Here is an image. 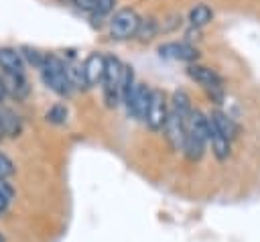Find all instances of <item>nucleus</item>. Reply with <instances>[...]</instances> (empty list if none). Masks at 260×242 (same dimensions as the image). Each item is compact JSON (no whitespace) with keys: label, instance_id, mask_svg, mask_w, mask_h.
Segmentation results:
<instances>
[{"label":"nucleus","instance_id":"nucleus-5","mask_svg":"<svg viewBox=\"0 0 260 242\" xmlns=\"http://www.w3.org/2000/svg\"><path fill=\"white\" fill-rule=\"evenodd\" d=\"M167 120V106H165V94L160 89H150V102L146 112V124L150 130H160Z\"/></svg>","mask_w":260,"mask_h":242},{"label":"nucleus","instance_id":"nucleus-20","mask_svg":"<svg viewBox=\"0 0 260 242\" xmlns=\"http://www.w3.org/2000/svg\"><path fill=\"white\" fill-rule=\"evenodd\" d=\"M65 118H67V110H65V106H61V104L53 106V108L47 112V120H51V122H55V124L65 122Z\"/></svg>","mask_w":260,"mask_h":242},{"label":"nucleus","instance_id":"nucleus-2","mask_svg":"<svg viewBox=\"0 0 260 242\" xmlns=\"http://www.w3.org/2000/svg\"><path fill=\"white\" fill-rule=\"evenodd\" d=\"M138 24H140V16L132 8H122L114 14L110 22V31H112V37L116 39H130L136 35Z\"/></svg>","mask_w":260,"mask_h":242},{"label":"nucleus","instance_id":"nucleus-21","mask_svg":"<svg viewBox=\"0 0 260 242\" xmlns=\"http://www.w3.org/2000/svg\"><path fill=\"white\" fill-rule=\"evenodd\" d=\"M10 175H14V163L8 159V155H4L0 150V177L4 179V177H10Z\"/></svg>","mask_w":260,"mask_h":242},{"label":"nucleus","instance_id":"nucleus-4","mask_svg":"<svg viewBox=\"0 0 260 242\" xmlns=\"http://www.w3.org/2000/svg\"><path fill=\"white\" fill-rule=\"evenodd\" d=\"M165 134H167V140L169 144L179 150L185 146V136H187V120H183L175 110L167 112V120H165Z\"/></svg>","mask_w":260,"mask_h":242},{"label":"nucleus","instance_id":"nucleus-7","mask_svg":"<svg viewBox=\"0 0 260 242\" xmlns=\"http://www.w3.org/2000/svg\"><path fill=\"white\" fill-rule=\"evenodd\" d=\"M104 73H106V57L100 55V53H91L83 63L85 83L87 85H98L100 81H104Z\"/></svg>","mask_w":260,"mask_h":242},{"label":"nucleus","instance_id":"nucleus-28","mask_svg":"<svg viewBox=\"0 0 260 242\" xmlns=\"http://www.w3.org/2000/svg\"><path fill=\"white\" fill-rule=\"evenodd\" d=\"M0 134H4V126H2V118H0Z\"/></svg>","mask_w":260,"mask_h":242},{"label":"nucleus","instance_id":"nucleus-11","mask_svg":"<svg viewBox=\"0 0 260 242\" xmlns=\"http://www.w3.org/2000/svg\"><path fill=\"white\" fill-rule=\"evenodd\" d=\"M187 73H189V77L191 79H195V81H199L203 87H211V85H221V79H219V75L213 71V69H209V67H201V65H191L189 69H187Z\"/></svg>","mask_w":260,"mask_h":242},{"label":"nucleus","instance_id":"nucleus-25","mask_svg":"<svg viewBox=\"0 0 260 242\" xmlns=\"http://www.w3.org/2000/svg\"><path fill=\"white\" fill-rule=\"evenodd\" d=\"M75 6L81 8V10H91V12H93L95 0H75Z\"/></svg>","mask_w":260,"mask_h":242},{"label":"nucleus","instance_id":"nucleus-19","mask_svg":"<svg viewBox=\"0 0 260 242\" xmlns=\"http://www.w3.org/2000/svg\"><path fill=\"white\" fill-rule=\"evenodd\" d=\"M0 118H2L4 132L16 136V132H18V120H16V116L12 112H0Z\"/></svg>","mask_w":260,"mask_h":242},{"label":"nucleus","instance_id":"nucleus-26","mask_svg":"<svg viewBox=\"0 0 260 242\" xmlns=\"http://www.w3.org/2000/svg\"><path fill=\"white\" fill-rule=\"evenodd\" d=\"M8 207V197H4L2 193H0V211H4Z\"/></svg>","mask_w":260,"mask_h":242},{"label":"nucleus","instance_id":"nucleus-1","mask_svg":"<svg viewBox=\"0 0 260 242\" xmlns=\"http://www.w3.org/2000/svg\"><path fill=\"white\" fill-rule=\"evenodd\" d=\"M43 79L45 83L57 92L59 96H69L71 92V81L67 77V71H65V63L55 57V55H47L45 57V63H43Z\"/></svg>","mask_w":260,"mask_h":242},{"label":"nucleus","instance_id":"nucleus-23","mask_svg":"<svg viewBox=\"0 0 260 242\" xmlns=\"http://www.w3.org/2000/svg\"><path fill=\"white\" fill-rule=\"evenodd\" d=\"M22 51H24V57H26V59H28L32 65H37V67H43V63H45V57H43V55H39V51L30 49V47H24Z\"/></svg>","mask_w":260,"mask_h":242},{"label":"nucleus","instance_id":"nucleus-3","mask_svg":"<svg viewBox=\"0 0 260 242\" xmlns=\"http://www.w3.org/2000/svg\"><path fill=\"white\" fill-rule=\"evenodd\" d=\"M124 65L120 63V59L116 57H106V73H104V87H106V100L110 106H116L118 100V83H120V75H122Z\"/></svg>","mask_w":260,"mask_h":242},{"label":"nucleus","instance_id":"nucleus-27","mask_svg":"<svg viewBox=\"0 0 260 242\" xmlns=\"http://www.w3.org/2000/svg\"><path fill=\"white\" fill-rule=\"evenodd\" d=\"M4 96H6V87H4V81L0 79V102L4 100Z\"/></svg>","mask_w":260,"mask_h":242},{"label":"nucleus","instance_id":"nucleus-6","mask_svg":"<svg viewBox=\"0 0 260 242\" xmlns=\"http://www.w3.org/2000/svg\"><path fill=\"white\" fill-rule=\"evenodd\" d=\"M128 110L132 116L136 118H144L146 120V112H148V102H150V89L146 85H140V83H134L130 94L124 98Z\"/></svg>","mask_w":260,"mask_h":242},{"label":"nucleus","instance_id":"nucleus-16","mask_svg":"<svg viewBox=\"0 0 260 242\" xmlns=\"http://www.w3.org/2000/svg\"><path fill=\"white\" fill-rule=\"evenodd\" d=\"M136 35H138L142 41H150V39L156 35V20H154V18H140V24H138Z\"/></svg>","mask_w":260,"mask_h":242},{"label":"nucleus","instance_id":"nucleus-24","mask_svg":"<svg viewBox=\"0 0 260 242\" xmlns=\"http://www.w3.org/2000/svg\"><path fill=\"white\" fill-rule=\"evenodd\" d=\"M0 193H2L4 197H8V199L14 195V189H12V187H10V185H8V183H6L2 177H0Z\"/></svg>","mask_w":260,"mask_h":242},{"label":"nucleus","instance_id":"nucleus-22","mask_svg":"<svg viewBox=\"0 0 260 242\" xmlns=\"http://www.w3.org/2000/svg\"><path fill=\"white\" fill-rule=\"evenodd\" d=\"M114 2H116V0H95V6H93V14H95V16H106L108 12H112V8H114Z\"/></svg>","mask_w":260,"mask_h":242},{"label":"nucleus","instance_id":"nucleus-29","mask_svg":"<svg viewBox=\"0 0 260 242\" xmlns=\"http://www.w3.org/2000/svg\"><path fill=\"white\" fill-rule=\"evenodd\" d=\"M0 242H4V236H2V234H0Z\"/></svg>","mask_w":260,"mask_h":242},{"label":"nucleus","instance_id":"nucleus-13","mask_svg":"<svg viewBox=\"0 0 260 242\" xmlns=\"http://www.w3.org/2000/svg\"><path fill=\"white\" fill-rule=\"evenodd\" d=\"M209 118H211V122L215 124V128H217L228 140H232V138L236 136L238 128H236V124L232 122L230 116H225L223 112H213V114H209Z\"/></svg>","mask_w":260,"mask_h":242},{"label":"nucleus","instance_id":"nucleus-9","mask_svg":"<svg viewBox=\"0 0 260 242\" xmlns=\"http://www.w3.org/2000/svg\"><path fill=\"white\" fill-rule=\"evenodd\" d=\"M158 51L162 57H171V59H179V61L197 59V49L187 43H169V45H162Z\"/></svg>","mask_w":260,"mask_h":242},{"label":"nucleus","instance_id":"nucleus-18","mask_svg":"<svg viewBox=\"0 0 260 242\" xmlns=\"http://www.w3.org/2000/svg\"><path fill=\"white\" fill-rule=\"evenodd\" d=\"M65 71H67V77L71 81V85H87L85 83V75H83V67H77V65H65Z\"/></svg>","mask_w":260,"mask_h":242},{"label":"nucleus","instance_id":"nucleus-10","mask_svg":"<svg viewBox=\"0 0 260 242\" xmlns=\"http://www.w3.org/2000/svg\"><path fill=\"white\" fill-rule=\"evenodd\" d=\"M0 67L10 75H22V57L18 51L2 47L0 49Z\"/></svg>","mask_w":260,"mask_h":242},{"label":"nucleus","instance_id":"nucleus-8","mask_svg":"<svg viewBox=\"0 0 260 242\" xmlns=\"http://www.w3.org/2000/svg\"><path fill=\"white\" fill-rule=\"evenodd\" d=\"M207 136L211 140V150L219 161H225L230 155V140L215 128V124L211 122V118L207 116Z\"/></svg>","mask_w":260,"mask_h":242},{"label":"nucleus","instance_id":"nucleus-14","mask_svg":"<svg viewBox=\"0 0 260 242\" xmlns=\"http://www.w3.org/2000/svg\"><path fill=\"white\" fill-rule=\"evenodd\" d=\"M173 110L183 118V120H189V116H191V100H189V96H187V92H183V89H179V92H175V96H173Z\"/></svg>","mask_w":260,"mask_h":242},{"label":"nucleus","instance_id":"nucleus-15","mask_svg":"<svg viewBox=\"0 0 260 242\" xmlns=\"http://www.w3.org/2000/svg\"><path fill=\"white\" fill-rule=\"evenodd\" d=\"M211 10H209V6H205V4H197L191 12H189V20H191V24L193 26H205L209 20H211Z\"/></svg>","mask_w":260,"mask_h":242},{"label":"nucleus","instance_id":"nucleus-12","mask_svg":"<svg viewBox=\"0 0 260 242\" xmlns=\"http://www.w3.org/2000/svg\"><path fill=\"white\" fill-rule=\"evenodd\" d=\"M205 142H207V140H203L201 136H197V134H193V132H189V130H187L185 146H183V150H185L187 159H189V161H199V159L203 157Z\"/></svg>","mask_w":260,"mask_h":242},{"label":"nucleus","instance_id":"nucleus-17","mask_svg":"<svg viewBox=\"0 0 260 242\" xmlns=\"http://www.w3.org/2000/svg\"><path fill=\"white\" fill-rule=\"evenodd\" d=\"M4 87L10 89L12 96H16V98L26 96V92H28V85H26V81H24L22 75H10V85H4Z\"/></svg>","mask_w":260,"mask_h":242}]
</instances>
